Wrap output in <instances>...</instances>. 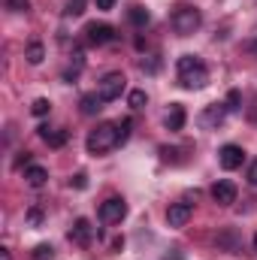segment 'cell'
Returning <instances> with one entry per match:
<instances>
[{"instance_id":"cell-1","label":"cell","mask_w":257,"mask_h":260,"mask_svg":"<svg viewBox=\"0 0 257 260\" xmlns=\"http://www.w3.org/2000/svg\"><path fill=\"white\" fill-rule=\"evenodd\" d=\"M179 82L185 88H203L209 82V70L197 55H182L179 58Z\"/></svg>"},{"instance_id":"cell-2","label":"cell","mask_w":257,"mask_h":260,"mask_svg":"<svg viewBox=\"0 0 257 260\" xmlns=\"http://www.w3.org/2000/svg\"><path fill=\"white\" fill-rule=\"evenodd\" d=\"M118 142H121L118 124H97V127L88 133V139H85V145H88L91 154H106V151H112Z\"/></svg>"},{"instance_id":"cell-3","label":"cell","mask_w":257,"mask_h":260,"mask_svg":"<svg viewBox=\"0 0 257 260\" xmlns=\"http://www.w3.org/2000/svg\"><path fill=\"white\" fill-rule=\"evenodd\" d=\"M200 9H194V6H179L176 12H173V27H176V34H182V37H191L194 30L200 27Z\"/></svg>"},{"instance_id":"cell-4","label":"cell","mask_w":257,"mask_h":260,"mask_svg":"<svg viewBox=\"0 0 257 260\" xmlns=\"http://www.w3.org/2000/svg\"><path fill=\"white\" fill-rule=\"evenodd\" d=\"M124 82H127V79H124L121 73H106V76H103V82H100V91H97V94L103 97V103L118 100V97L124 94Z\"/></svg>"},{"instance_id":"cell-5","label":"cell","mask_w":257,"mask_h":260,"mask_svg":"<svg viewBox=\"0 0 257 260\" xmlns=\"http://www.w3.org/2000/svg\"><path fill=\"white\" fill-rule=\"evenodd\" d=\"M127 215V203L121 197H109L106 203H100V221L103 224H118Z\"/></svg>"},{"instance_id":"cell-6","label":"cell","mask_w":257,"mask_h":260,"mask_svg":"<svg viewBox=\"0 0 257 260\" xmlns=\"http://www.w3.org/2000/svg\"><path fill=\"white\" fill-rule=\"evenodd\" d=\"M85 37H88L91 46H106V43L115 40V30H112L109 24H97V21H91V24L85 27Z\"/></svg>"},{"instance_id":"cell-7","label":"cell","mask_w":257,"mask_h":260,"mask_svg":"<svg viewBox=\"0 0 257 260\" xmlns=\"http://www.w3.org/2000/svg\"><path fill=\"white\" fill-rule=\"evenodd\" d=\"M218 160H221V167L224 170H239L242 167V160H245V151L239 148V145H224L221 151H218Z\"/></svg>"},{"instance_id":"cell-8","label":"cell","mask_w":257,"mask_h":260,"mask_svg":"<svg viewBox=\"0 0 257 260\" xmlns=\"http://www.w3.org/2000/svg\"><path fill=\"white\" fill-rule=\"evenodd\" d=\"M212 200H215L218 206H230V203H236V185L227 182V179L215 182V185H212Z\"/></svg>"},{"instance_id":"cell-9","label":"cell","mask_w":257,"mask_h":260,"mask_svg":"<svg viewBox=\"0 0 257 260\" xmlns=\"http://www.w3.org/2000/svg\"><path fill=\"white\" fill-rule=\"evenodd\" d=\"M188 221H191V206L188 203H173L167 209V224L170 227H185Z\"/></svg>"},{"instance_id":"cell-10","label":"cell","mask_w":257,"mask_h":260,"mask_svg":"<svg viewBox=\"0 0 257 260\" xmlns=\"http://www.w3.org/2000/svg\"><path fill=\"white\" fill-rule=\"evenodd\" d=\"M70 239H73L76 245H91V239H94L91 221H88V218H79V221L73 224V230H70Z\"/></svg>"},{"instance_id":"cell-11","label":"cell","mask_w":257,"mask_h":260,"mask_svg":"<svg viewBox=\"0 0 257 260\" xmlns=\"http://www.w3.org/2000/svg\"><path fill=\"white\" fill-rule=\"evenodd\" d=\"M224 112H227V106L212 103V106L200 115V124H203V127H215V124H221V121H224Z\"/></svg>"},{"instance_id":"cell-12","label":"cell","mask_w":257,"mask_h":260,"mask_svg":"<svg viewBox=\"0 0 257 260\" xmlns=\"http://www.w3.org/2000/svg\"><path fill=\"white\" fill-rule=\"evenodd\" d=\"M185 106L182 103H173L170 106V112H167V130H182L185 127Z\"/></svg>"},{"instance_id":"cell-13","label":"cell","mask_w":257,"mask_h":260,"mask_svg":"<svg viewBox=\"0 0 257 260\" xmlns=\"http://www.w3.org/2000/svg\"><path fill=\"white\" fill-rule=\"evenodd\" d=\"M40 139H43V142H49L52 148H61V145L67 142V130H52V127H46V124H43V127H40Z\"/></svg>"},{"instance_id":"cell-14","label":"cell","mask_w":257,"mask_h":260,"mask_svg":"<svg viewBox=\"0 0 257 260\" xmlns=\"http://www.w3.org/2000/svg\"><path fill=\"white\" fill-rule=\"evenodd\" d=\"M79 106H82V115H97L103 109V97L100 94H85Z\"/></svg>"},{"instance_id":"cell-15","label":"cell","mask_w":257,"mask_h":260,"mask_svg":"<svg viewBox=\"0 0 257 260\" xmlns=\"http://www.w3.org/2000/svg\"><path fill=\"white\" fill-rule=\"evenodd\" d=\"M24 179H27V185H30V188H43V185H46V179H49V173H46L43 167H34V164H30V167L24 170Z\"/></svg>"},{"instance_id":"cell-16","label":"cell","mask_w":257,"mask_h":260,"mask_svg":"<svg viewBox=\"0 0 257 260\" xmlns=\"http://www.w3.org/2000/svg\"><path fill=\"white\" fill-rule=\"evenodd\" d=\"M130 21H133L136 27H145V24L151 21V15H148V9H142V6H133V9H130Z\"/></svg>"},{"instance_id":"cell-17","label":"cell","mask_w":257,"mask_h":260,"mask_svg":"<svg viewBox=\"0 0 257 260\" xmlns=\"http://www.w3.org/2000/svg\"><path fill=\"white\" fill-rule=\"evenodd\" d=\"M43 58H46V49H43V43L34 40V43L27 46V61H30V64H43Z\"/></svg>"},{"instance_id":"cell-18","label":"cell","mask_w":257,"mask_h":260,"mask_svg":"<svg viewBox=\"0 0 257 260\" xmlns=\"http://www.w3.org/2000/svg\"><path fill=\"white\" fill-rule=\"evenodd\" d=\"M145 100H148V97H145V91H130V94H127V103L133 106V109H142V106H145Z\"/></svg>"},{"instance_id":"cell-19","label":"cell","mask_w":257,"mask_h":260,"mask_svg":"<svg viewBox=\"0 0 257 260\" xmlns=\"http://www.w3.org/2000/svg\"><path fill=\"white\" fill-rule=\"evenodd\" d=\"M49 109H52V103H49V100H43V97H40V100H34V106H30V112H34V115H40V118H43V115H49Z\"/></svg>"},{"instance_id":"cell-20","label":"cell","mask_w":257,"mask_h":260,"mask_svg":"<svg viewBox=\"0 0 257 260\" xmlns=\"http://www.w3.org/2000/svg\"><path fill=\"white\" fill-rule=\"evenodd\" d=\"M55 257V248L52 245H37L34 248V260H52Z\"/></svg>"},{"instance_id":"cell-21","label":"cell","mask_w":257,"mask_h":260,"mask_svg":"<svg viewBox=\"0 0 257 260\" xmlns=\"http://www.w3.org/2000/svg\"><path fill=\"white\" fill-rule=\"evenodd\" d=\"M67 15H82L85 12V0H67Z\"/></svg>"},{"instance_id":"cell-22","label":"cell","mask_w":257,"mask_h":260,"mask_svg":"<svg viewBox=\"0 0 257 260\" xmlns=\"http://www.w3.org/2000/svg\"><path fill=\"white\" fill-rule=\"evenodd\" d=\"M130 127H133V121H130V118H124V121H118V136H121V142H124V139L130 136Z\"/></svg>"},{"instance_id":"cell-23","label":"cell","mask_w":257,"mask_h":260,"mask_svg":"<svg viewBox=\"0 0 257 260\" xmlns=\"http://www.w3.org/2000/svg\"><path fill=\"white\" fill-rule=\"evenodd\" d=\"M227 109H239V91H230L227 94Z\"/></svg>"},{"instance_id":"cell-24","label":"cell","mask_w":257,"mask_h":260,"mask_svg":"<svg viewBox=\"0 0 257 260\" xmlns=\"http://www.w3.org/2000/svg\"><path fill=\"white\" fill-rule=\"evenodd\" d=\"M73 185H76V188H85V185H88V176H85V173H76Z\"/></svg>"},{"instance_id":"cell-25","label":"cell","mask_w":257,"mask_h":260,"mask_svg":"<svg viewBox=\"0 0 257 260\" xmlns=\"http://www.w3.org/2000/svg\"><path fill=\"white\" fill-rule=\"evenodd\" d=\"M6 3H9V6H12L15 12H21V9H27V0H6Z\"/></svg>"},{"instance_id":"cell-26","label":"cell","mask_w":257,"mask_h":260,"mask_svg":"<svg viewBox=\"0 0 257 260\" xmlns=\"http://www.w3.org/2000/svg\"><path fill=\"white\" fill-rule=\"evenodd\" d=\"M248 182H251V185L257 188V160L251 164V167H248Z\"/></svg>"},{"instance_id":"cell-27","label":"cell","mask_w":257,"mask_h":260,"mask_svg":"<svg viewBox=\"0 0 257 260\" xmlns=\"http://www.w3.org/2000/svg\"><path fill=\"white\" fill-rule=\"evenodd\" d=\"M27 221H30V224H40V221H43V215H40V209H30V215H27Z\"/></svg>"},{"instance_id":"cell-28","label":"cell","mask_w":257,"mask_h":260,"mask_svg":"<svg viewBox=\"0 0 257 260\" xmlns=\"http://www.w3.org/2000/svg\"><path fill=\"white\" fill-rule=\"evenodd\" d=\"M115 6V0H97V9H103V12H109Z\"/></svg>"},{"instance_id":"cell-29","label":"cell","mask_w":257,"mask_h":260,"mask_svg":"<svg viewBox=\"0 0 257 260\" xmlns=\"http://www.w3.org/2000/svg\"><path fill=\"white\" fill-rule=\"evenodd\" d=\"M0 260H9V251L6 248H0Z\"/></svg>"},{"instance_id":"cell-30","label":"cell","mask_w":257,"mask_h":260,"mask_svg":"<svg viewBox=\"0 0 257 260\" xmlns=\"http://www.w3.org/2000/svg\"><path fill=\"white\" fill-rule=\"evenodd\" d=\"M254 251H257V236H254Z\"/></svg>"}]
</instances>
